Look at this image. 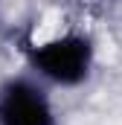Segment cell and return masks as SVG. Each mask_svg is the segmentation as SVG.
Instances as JSON below:
<instances>
[{
	"label": "cell",
	"mask_w": 122,
	"mask_h": 125,
	"mask_svg": "<svg viewBox=\"0 0 122 125\" xmlns=\"http://www.w3.org/2000/svg\"><path fill=\"white\" fill-rule=\"evenodd\" d=\"M102 3H122V0H102Z\"/></svg>",
	"instance_id": "obj_3"
},
{
	"label": "cell",
	"mask_w": 122,
	"mask_h": 125,
	"mask_svg": "<svg viewBox=\"0 0 122 125\" xmlns=\"http://www.w3.org/2000/svg\"><path fill=\"white\" fill-rule=\"evenodd\" d=\"M96 38L87 29H64L23 47V64L50 90H79L96 73Z\"/></svg>",
	"instance_id": "obj_1"
},
{
	"label": "cell",
	"mask_w": 122,
	"mask_h": 125,
	"mask_svg": "<svg viewBox=\"0 0 122 125\" xmlns=\"http://www.w3.org/2000/svg\"><path fill=\"white\" fill-rule=\"evenodd\" d=\"M0 125H58L52 90L32 73L0 79Z\"/></svg>",
	"instance_id": "obj_2"
}]
</instances>
